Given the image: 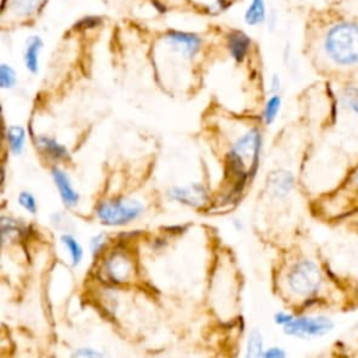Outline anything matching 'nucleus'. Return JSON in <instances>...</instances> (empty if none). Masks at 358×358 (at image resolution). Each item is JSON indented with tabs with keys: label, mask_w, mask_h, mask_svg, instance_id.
<instances>
[{
	"label": "nucleus",
	"mask_w": 358,
	"mask_h": 358,
	"mask_svg": "<svg viewBox=\"0 0 358 358\" xmlns=\"http://www.w3.org/2000/svg\"><path fill=\"white\" fill-rule=\"evenodd\" d=\"M263 148V136L257 127L241 133L225 154L228 176L234 180L232 193L238 194L259 169Z\"/></svg>",
	"instance_id": "nucleus-1"
},
{
	"label": "nucleus",
	"mask_w": 358,
	"mask_h": 358,
	"mask_svg": "<svg viewBox=\"0 0 358 358\" xmlns=\"http://www.w3.org/2000/svg\"><path fill=\"white\" fill-rule=\"evenodd\" d=\"M322 49L326 57L338 67L358 66V22L340 20L323 35Z\"/></svg>",
	"instance_id": "nucleus-2"
},
{
	"label": "nucleus",
	"mask_w": 358,
	"mask_h": 358,
	"mask_svg": "<svg viewBox=\"0 0 358 358\" xmlns=\"http://www.w3.org/2000/svg\"><path fill=\"white\" fill-rule=\"evenodd\" d=\"M284 282L292 296L303 302H315L324 291L326 277L317 262L310 257H299L287 268Z\"/></svg>",
	"instance_id": "nucleus-3"
},
{
	"label": "nucleus",
	"mask_w": 358,
	"mask_h": 358,
	"mask_svg": "<svg viewBox=\"0 0 358 358\" xmlns=\"http://www.w3.org/2000/svg\"><path fill=\"white\" fill-rule=\"evenodd\" d=\"M144 213V204L127 196L102 200L95 207L96 220L106 227H123L138 220Z\"/></svg>",
	"instance_id": "nucleus-4"
},
{
	"label": "nucleus",
	"mask_w": 358,
	"mask_h": 358,
	"mask_svg": "<svg viewBox=\"0 0 358 358\" xmlns=\"http://www.w3.org/2000/svg\"><path fill=\"white\" fill-rule=\"evenodd\" d=\"M334 329V320L322 313L295 315L294 319L282 327V331L295 338H319L324 337Z\"/></svg>",
	"instance_id": "nucleus-5"
},
{
	"label": "nucleus",
	"mask_w": 358,
	"mask_h": 358,
	"mask_svg": "<svg viewBox=\"0 0 358 358\" xmlns=\"http://www.w3.org/2000/svg\"><path fill=\"white\" fill-rule=\"evenodd\" d=\"M164 42L172 52L180 55L187 60L194 59L200 53L203 46V38L200 35L179 29L166 31L164 35Z\"/></svg>",
	"instance_id": "nucleus-6"
},
{
	"label": "nucleus",
	"mask_w": 358,
	"mask_h": 358,
	"mask_svg": "<svg viewBox=\"0 0 358 358\" xmlns=\"http://www.w3.org/2000/svg\"><path fill=\"white\" fill-rule=\"evenodd\" d=\"M103 271L106 278L112 282H127L133 277V260L126 252L113 250L103 262Z\"/></svg>",
	"instance_id": "nucleus-7"
},
{
	"label": "nucleus",
	"mask_w": 358,
	"mask_h": 358,
	"mask_svg": "<svg viewBox=\"0 0 358 358\" xmlns=\"http://www.w3.org/2000/svg\"><path fill=\"white\" fill-rule=\"evenodd\" d=\"M166 197L186 207L199 208L208 200V190L201 183H189L185 186H172L166 192Z\"/></svg>",
	"instance_id": "nucleus-8"
},
{
	"label": "nucleus",
	"mask_w": 358,
	"mask_h": 358,
	"mask_svg": "<svg viewBox=\"0 0 358 358\" xmlns=\"http://www.w3.org/2000/svg\"><path fill=\"white\" fill-rule=\"evenodd\" d=\"M50 176H52V180H53L57 192H59L62 203L69 208L76 207L80 201V194L76 190V187L73 186L71 179L67 175V172L64 169H62L60 166L55 165L50 169Z\"/></svg>",
	"instance_id": "nucleus-9"
},
{
	"label": "nucleus",
	"mask_w": 358,
	"mask_h": 358,
	"mask_svg": "<svg viewBox=\"0 0 358 358\" xmlns=\"http://www.w3.org/2000/svg\"><path fill=\"white\" fill-rule=\"evenodd\" d=\"M267 190L278 199L287 197L295 187V176L287 169H275L267 175Z\"/></svg>",
	"instance_id": "nucleus-10"
},
{
	"label": "nucleus",
	"mask_w": 358,
	"mask_h": 358,
	"mask_svg": "<svg viewBox=\"0 0 358 358\" xmlns=\"http://www.w3.org/2000/svg\"><path fill=\"white\" fill-rule=\"evenodd\" d=\"M34 141L38 151L52 162H63L70 158L67 147L57 141L55 137H50L48 134H36L34 137Z\"/></svg>",
	"instance_id": "nucleus-11"
},
{
	"label": "nucleus",
	"mask_w": 358,
	"mask_h": 358,
	"mask_svg": "<svg viewBox=\"0 0 358 358\" xmlns=\"http://www.w3.org/2000/svg\"><path fill=\"white\" fill-rule=\"evenodd\" d=\"M225 45L231 57L236 63H242L252 48V39L246 32L241 29H231L225 35Z\"/></svg>",
	"instance_id": "nucleus-12"
},
{
	"label": "nucleus",
	"mask_w": 358,
	"mask_h": 358,
	"mask_svg": "<svg viewBox=\"0 0 358 358\" xmlns=\"http://www.w3.org/2000/svg\"><path fill=\"white\" fill-rule=\"evenodd\" d=\"M42 48L43 41L39 35H31L27 38L24 48V64L31 74H36L39 71V56Z\"/></svg>",
	"instance_id": "nucleus-13"
},
{
	"label": "nucleus",
	"mask_w": 358,
	"mask_h": 358,
	"mask_svg": "<svg viewBox=\"0 0 358 358\" xmlns=\"http://www.w3.org/2000/svg\"><path fill=\"white\" fill-rule=\"evenodd\" d=\"M6 141L13 155H20L25 148L27 131L21 124H10L6 130Z\"/></svg>",
	"instance_id": "nucleus-14"
},
{
	"label": "nucleus",
	"mask_w": 358,
	"mask_h": 358,
	"mask_svg": "<svg viewBox=\"0 0 358 358\" xmlns=\"http://www.w3.org/2000/svg\"><path fill=\"white\" fill-rule=\"evenodd\" d=\"M60 243L69 256L71 267L80 266L84 259V249H83L81 243L69 232L60 235Z\"/></svg>",
	"instance_id": "nucleus-15"
},
{
	"label": "nucleus",
	"mask_w": 358,
	"mask_h": 358,
	"mask_svg": "<svg viewBox=\"0 0 358 358\" xmlns=\"http://www.w3.org/2000/svg\"><path fill=\"white\" fill-rule=\"evenodd\" d=\"M266 20H267L266 1L264 0H250L249 6L243 14L245 24L255 27V25L263 24Z\"/></svg>",
	"instance_id": "nucleus-16"
},
{
	"label": "nucleus",
	"mask_w": 358,
	"mask_h": 358,
	"mask_svg": "<svg viewBox=\"0 0 358 358\" xmlns=\"http://www.w3.org/2000/svg\"><path fill=\"white\" fill-rule=\"evenodd\" d=\"M264 352V344H263V336L259 329L250 330L246 344H245V352L243 358H263Z\"/></svg>",
	"instance_id": "nucleus-17"
},
{
	"label": "nucleus",
	"mask_w": 358,
	"mask_h": 358,
	"mask_svg": "<svg viewBox=\"0 0 358 358\" xmlns=\"http://www.w3.org/2000/svg\"><path fill=\"white\" fill-rule=\"evenodd\" d=\"M43 0H10V10L18 18H28L36 14Z\"/></svg>",
	"instance_id": "nucleus-18"
},
{
	"label": "nucleus",
	"mask_w": 358,
	"mask_h": 358,
	"mask_svg": "<svg viewBox=\"0 0 358 358\" xmlns=\"http://www.w3.org/2000/svg\"><path fill=\"white\" fill-rule=\"evenodd\" d=\"M281 106H282V98L280 94H273L264 103L263 106V112H262V117H263V122L264 124L267 126H271L275 120H277V116L281 110Z\"/></svg>",
	"instance_id": "nucleus-19"
},
{
	"label": "nucleus",
	"mask_w": 358,
	"mask_h": 358,
	"mask_svg": "<svg viewBox=\"0 0 358 358\" xmlns=\"http://www.w3.org/2000/svg\"><path fill=\"white\" fill-rule=\"evenodd\" d=\"M341 105L351 113L358 116V87L357 85H348L341 91L340 95Z\"/></svg>",
	"instance_id": "nucleus-20"
},
{
	"label": "nucleus",
	"mask_w": 358,
	"mask_h": 358,
	"mask_svg": "<svg viewBox=\"0 0 358 358\" xmlns=\"http://www.w3.org/2000/svg\"><path fill=\"white\" fill-rule=\"evenodd\" d=\"M17 84V71L7 63L0 64V87L3 90H11Z\"/></svg>",
	"instance_id": "nucleus-21"
},
{
	"label": "nucleus",
	"mask_w": 358,
	"mask_h": 358,
	"mask_svg": "<svg viewBox=\"0 0 358 358\" xmlns=\"http://www.w3.org/2000/svg\"><path fill=\"white\" fill-rule=\"evenodd\" d=\"M17 203H18V206L21 208H24L29 214H36L38 213L36 197L31 192H28V190H22V192L18 193Z\"/></svg>",
	"instance_id": "nucleus-22"
},
{
	"label": "nucleus",
	"mask_w": 358,
	"mask_h": 358,
	"mask_svg": "<svg viewBox=\"0 0 358 358\" xmlns=\"http://www.w3.org/2000/svg\"><path fill=\"white\" fill-rule=\"evenodd\" d=\"M106 242H108V236L103 232L95 234L90 239V252H91L92 257H96L103 250V248L106 246Z\"/></svg>",
	"instance_id": "nucleus-23"
},
{
	"label": "nucleus",
	"mask_w": 358,
	"mask_h": 358,
	"mask_svg": "<svg viewBox=\"0 0 358 358\" xmlns=\"http://www.w3.org/2000/svg\"><path fill=\"white\" fill-rule=\"evenodd\" d=\"M69 358H105V355L94 347H80L74 350Z\"/></svg>",
	"instance_id": "nucleus-24"
},
{
	"label": "nucleus",
	"mask_w": 358,
	"mask_h": 358,
	"mask_svg": "<svg viewBox=\"0 0 358 358\" xmlns=\"http://www.w3.org/2000/svg\"><path fill=\"white\" fill-rule=\"evenodd\" d=\"M102 24V18L98 15H85L76 24V29L78 31H88L99 27Z\"/></svg>",
	"instance_id": "nucleus-25"
},
{
	"label": "nucleus",
	"mask_w": 358,
	"mask_h": 358,
	"mask_svg": "<svg viewBox=\"0 0 358 358\" xmlns=\"http://www.w3.org/2000/svg\"><path fill=\"white\" fill-rule=\"evenodd\" d=\"M294 316L295 315L292 312H289V310H277L273 315V322L282 329V327H285L294 319Z\"/></svg>",
	"instance_id": "nucleus-26"
},
{
	"label": "nucleus",
	"mask_w": 358,
	"mask_h": 358,
	"mask_svg": "<svg viewBox=\"0 0 358 358\" xmlns=\"http://www.w3.org/2000/svg\"><path fill=\"white\" fill-rule=\"evenodd\" d=\"M263 358H287V351L280 345H271L264 350Z\"/></svg>",
	"instance_id": "nucleus-27"
},
{
	"label": "nucleus",
	"mask_w": 358,
	"mask_h": 358,
	"mask_svg": "<svg viewBox=\"0 0 358 358\" xmlns=\"http://www.w3.org/2000/svg\"><path fill=\"white\" fill-rule=\"evenodd\" d=\"M280 90H281V77L277 73H274L270 78V92L271 95L278 94Z\"/></svg>",
	"instance_id": "nucleus-28"
},
{
	"label": "nucleus",
	"mask_w": 358,
	"mask_h": 358,
	"mask_svg": "<svg viewBox=\"0 0 358 358\" xmlns=\"http://www.w3.org/2000/svg\"><path fill=\"white\" fill-rule=\"evenodd\" d=\"M351 186H352L354 192L358 194V168L351 175Z\"/></svg>",
	"instance_id": "nucleus-29"
},
{
	"label": "nucleus",
	"mask_w": 358,
	"mask_h": 358,
	"mask_svg": "<svg viewBox=\"0 0 358 358\" xmlns=\"http://www.w3.org/2000/svg\"><path fill=\"white\" fill-rule=\"evenodd\" d=\"M352 303L358 305V275L354 278V284H352Z\"/></svg>",
	"instance_id": "nucleus-30"
},
{
	"label": "nucleus",
	"mask_w": 358,
	"mask_h": 358,
	"mask_svg": "<svg viewBox=\"0 0 358 358\" xmlns=\"http://www.w3.org/2000/svg\"><path fill=\"white\" fill-rule=\"evenodd\" d=\"M357 329H358V322H357Z\"/></svg>",
	"instance_id": "nucleus-31"
}]
</instances>
